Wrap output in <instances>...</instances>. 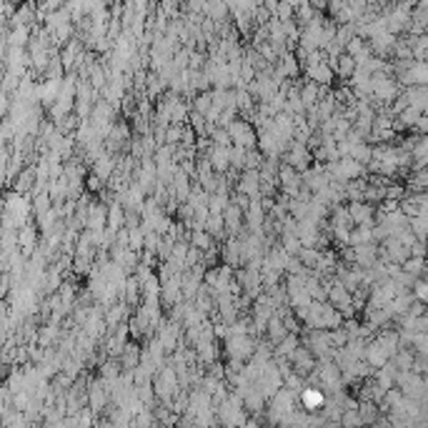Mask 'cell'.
I'll return each mask as SVG.
<instances>
[{"label":"cell","mask_w":428,"mask_h":428,"mask_svg":"<svg viewBox=\"0 0 428 428\" xmlns=\"http://www.w3.org/2000/svg\"><path fill=\"white\" fill-rule=\"evenodd\" d=\"M226 131L231 136V145H238V148H256L258 143V136H256V128L246 120V118L235 116L228 125H226Z\"/></svg>","instance_id":"1"},{"label":"cell","mask_w":428,"mask_h":428,"mask_svg":"<svg viewBox=\"0 0 428 428\" xmlns=\"http://www.w3.org/2000/svg\"><path fill=\"white\" fill-rule=\"evenodd\" d=\"M256 341L248 333H241V336H226L223 339V353L226 359H238V361H248L256 351Z\"/></svg>","instance_id":"2"},{"label":"cell","mask_w":428,"mask_h":428,"mask_svg":"<svg viewBox=\"0 0 428 428\" xmlns=\"http://www.w3.org/2000/svg\"><path fill=\"white\" fill-rule=\"evenodd\" d=\"M235 193H243V195H248V198L261 195V175H258V168H243V171L238 173Z\"/></svg>","instance_id":"3"},{"label":"cell","mask_w":428,"mask_h":428,"mask_svg":"<svg viewBox=\"0 0 428 428\" xmlns=\"http://www.w3.org/2000/svg\"><path fill=\"white\" fill-rule=\"evenodd\" d=\"M348 218H351L353 226H373V213H376V206L368 203V200H348Z\"/></svg>","instance_id":"4"},{"label":"cell","mask_w":428,"mask_h":428,"mask_svg":"<svg viewBox=\"0 0 428 428\" xmlns=\"http://www.w3.org/2000/svg\"><path fill=\"white\" fill-rule=\"evenodd\" d=\"M325 403V391L321 386H308L306 383L301 391H298V406L313 414V411H321V406Z\"/></svg>","instance_id":"5"},{"label":"cell","mask_w":428,"mask_h":428,"mask_svg":"<svg viewBox=\"0 0 428 428\" xmlns=\"http://www.w3.org/2000/svg\"><path fill=\"white\" fill-rule=\"evenodd\" d=\"M290 368H293V371L296 373H301V376H308V373L313 371V368H316V356H313L311 351H308V348H306L303 343L298 345L296 351L290 353Z\"/></svg>","instance_id":"6"},{"label":"cell","mask_w":428,"mask_h":428,"mask_svg":"<svg viewBox=\"0 0 428 428\" xmlns=\"http://www.w3.org/2000/svg\"><path fill=\"white\" fill-rule=\"evenodd\" d=\"M353 248V266L359 268H371L373 263L378 261V243H359V246H351Z\"/></svg>","instance_id":"7"},{"label":"cell","mask_w":428,"mask_h":428,"mask_svg":"<svg viewBox=\"0 0 428 428\" xmlns=\"http://www.w3.org/2000/svg\"><path fill=\"white\" fill-rule=\"evenodd\" d=\"M105 203L103 200H90L88 203V215H85L83 228L88 231H103L105 228Z\"/></svg>","instance_id":"8"},{"label":"cell","mask_w":428,"mask_h":428,"mask_svg":"<svg viewBox=\"0 0 428 428\" xmlns=\"http://www.w3.org/2000/svg\"><path fill=\"white\" fill-rule=\"evenodd\" d=\"M223 226L228 235H235L243 228V208L235 206L233 200H228V206L223 208Z\"/></svg>","instance_id":"9"},{"label":"cell","mask_w":428,"mask_h":428,"mask_svg":"<svg viewBox=\"0 0 428 428\" xmlns=\"http://www.w3.org/2000/svg\"><path fill=\"white\" fill-rule=\"evenodd\" d=\"M228 148H231V145H213V143H211V148H208L206 158L211 160V168H213L215 173H226L231 168Z\"/></svg>","instance_id":"10"},{"label":"cell","mask_w":428,"mask_h":428,"mask_svg":"<svg viewBox=\"0 0 428 428\" xmlns=\"http://www.w3.org/2000/svg\"><path fill=\"white\" fill-rule=\"evenodd\" d=\"M306 68V81H313L316 85H331L333 70L328 68V63H316V65H303Z\"/></svg>","instance_id":"11"},{"label":"cell","mask_w":428,"mask_h":428,"mask_svg":"<svg viewBox=\"0 0 428 428\" xmlns=\"http://www.w3.org/2000/svg\"><path fill=\"white\" fill-rule=\"evenodd\" d=\"M118 361H120V368H123V371H133V368L140 363V345L128 341V343L123 345V351L118 353Z\"/></svg>","instance_id":"12"},{"label":"cell","mask_w":428,"mask_h":428,"mask_svg":"<svg viewBox=\"0 0 428 428\" xmlns=\"http://www.w3.org/2000/svg\"><path fill=\"white\" fill-rule=\"evenodd\" d=\"M408 228L418 241H426V228H428V213H418L414 218H408Z\"/></svg>","instance_id":"13"},{"label":"cell","mask_w":428,"mask_h":428,"mask_svg":"<svg viewBox=\"0 0 428 428\" xmlns=\"http://www.w3.org/2000/svg\"><path fill=\"white\" fill-rule=\"evenodd\" d=\"M348 156H351L353 160H359L361 166H366L368 160H371V156H373V145H371V143H366V140H361V143L353 145Z\"/></svg>","instance_id":"14"},{"label":"cell","mask_w":428,"mask_h":428,"mask_svg":"<svg viewBox=\"0 0 428 428\" xmlns=\"http://www.w3.org/2000/svg\"><path fill=\"white\" fill-rule=\"evenodd\" d=\"M400 268L406 270V273H411L414 278L426 276V261H423V258H418V256H408L406 261L400 263Z\"/></svg>","instance_id":"15"},{"label":"cell","mask_w":428,"mask_h":428,"mask_svg":"<svg viewBox=\"0 0 428 428\" xmlns=\"http://www.w3.org/2000/svg\"><path fill=\"white\" fill-rule=\"evenodd\" d=\"M353 70H356V61H353L348 53L336 58V73H339L341 78H351Z\"/></svg>","instance_id":"16"},{"label":"cell","mask_w":428,"mask_h":428,"mask_svg":"<svg viewBox=\"0 0 428 428\" xmlns=\"http://www.w3.org/2000/svg\"><path fill=\"white\" fill-rule=\"evenodd\" d=\"M208 140L213 145H231V136L226 128H221V125H213L211 128V133H208Z\"/></svg>","instance_id":"17"},{"label":"cell","mask_w":428,"mask_h":428,"mask_svg":"<svg viewBox=\"0 0 428 428\" xmlns=\"http://www.w3.org/2000/svg\"><path fill=\"white\" fill-rule=\"evenodd\" d=\"M263 160H266V156H263L258 148H248V151H246V163H243V168H261Z\"/></svg>","instance_id":"18"},{"label":"cell","mask_w":428,"mask_h":428,"mask_svg":"<svg viewBox=\"0 0 428 428\" xmlns=\"http://www.w3.org/2000/svg\"><path fill=\"white\" fill-rule=\"evenodd\" d=\"M85 191H88V193H100V191H103L105 188V180H100L96 175V173H85Z\"/></svg>","instance_id":"19"},{"label":"cell","mask_w":428,"mask_h":428,"mask_svg":"<svg viewBox=\"0 0 428 428\" xmlns=\"http://www.w3.org/2000/svg\"><path fill=\"white\" fill-rule=\"evenodd\" d=\"M411 293H414L416 301H423L426 303V296H428V283H426V278L418 276L414 281V286H411Z\"/></svg>","instance_id":"20"},{"label":"cell","mask_w":428,"mask_h":428,"mask_svg":"<svg viewBox=\"0 0 428 428\" xmlns=\"http://www.w3.org/2000/svg\"><path fill=\"white\" fill-rule=\"evenodd\" d=\"M143 238H145V233L140 231V226L128 228V246H131L133 250H143Z\"/></svg>","instance_id":"21"},{"label":"cell","mask_w":428,"mask_h":428,"mask_svg":"<svg viewBox=\"0 0 428 428\" xmlns=\"http://www.w3.org/2000/svg\"><path fill=\"white\" fill-rule=\"evenodd\" d=\"M8 371H10V366H8V363H3V361H0V381H6Z\"/></svg>","instance_id":"22"}]
</instances>
